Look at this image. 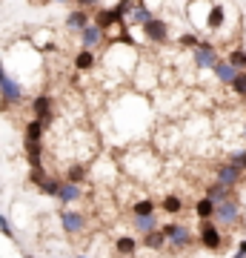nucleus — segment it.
I'll use <instances>...</instances> for the list:
<instances>
[{
  "label": "nucleus",
  "mask_w": 246,
  "mask_h": 258,
  "mask_svg": "<svg viewBox=\"0 0 246 258\" xmlns=\"http://www.w3.org/2000/svg\"><path fill=\"white\" fill-rule=\"evenodd\" d=\"M160 232L166 235V252L169 255H186L198 247V232H192V227H186L178 218H169L166 224H160Z\"/></svg>",
  "instance_id": "1"
},
{
  "label": "nucleus",
  "mask_w": 246,
  "mask_h": 258,
  "mask_svg": "<svg viewBox=\"0 0 246 258\" xmlns=\"http://www.w3.org/2000/svg\"><path fill=\"white\" fill-rule=\"evenodd\" d=\"M29 98L26 86L18 81V78H12L6 72V66L0 60V112H9L12 106H23Z\"/></svg>",
  "instance_id": "2"
},
{
  "label": "nucleus",
  "mask_w": 246,
  "mask_h": 258,
  "mask_svg": "<svg viewBox=\"0 0 246 258\" xmlns=\"http://www.w3.org/2000/svg\"><path fill=\"white\" fill-rule=\"evenodd\" d=\"M232 244L229 232H223L215 221H198V247L206 252H223Z\"/></svg>",
  "instance_id": "3"
},
{
  "label": "nucleus",
  "mask_w": 246,
  "mask_h": 258,
  "mask_svg": "<svg viewBox=\"0 0 246 258\" xmlns=\"http://www.w3.org/2000/svg\"><path fill=\"white\" fill-rule=\"evenodd\" d=\"M212 221L218 224L223 232H235L237 227H243V204H240V195L232 198V201L215 204V218Z\"/></svg>",
  "instance_id": "4"
},
{
  "label": "nucleus",
  "mask_w": 246,
  "mask_h": 258,
  "mask_svg": "<svg viewBox=\"0 0 246 258\" xmlns=\"http://www.w3.org/2000/svg\"><path fill=\"white\" fill-rule=\"evenodd\" d=\"M57 221H60V230H63L66 235H83V232H86V227H89L86 212L72 210V207H63V210L57 212Z\"/></svg>",
  "instance_id": "5"
},
{
  "label": "nucleus",
  "mask_w": 246,
  "mask_h": 258,
  "mask_svg": "<svg viewBox=\"0 0 246 258\" xmlns=\"http://www.w3.org/2000/svg\"><path fill=\"white\" fill-rule=\"evenodd\" d=\"M212 172H215V181H218V184L235 186V189L243 184V178H246V172L240 169V166H235L232 161H220V164H215L212 166Z\"/></svg>",
  "instance_id": "6"
},
{
  "label": "nucleus",
  "mask_w": 246,
  "mask_h": 258,
  "mask_svg": "<svg viewBox=\"0 0 246 258\" xmlns=\"http://www.w3.org/2000/svg\"><path fill=\"white\" fill-rule=\"evenodd\" d=\"M32 115H35L46 129L52 126V120H55V98L49 92H40L32 98Z\"/></svg>",
  "instance_id": "7"
},
{
  "label": "nucleus",
  "mask_w": 246,
  "mask_h": 258,
  "mask_svg": "<svg viewBox=\"0 0 246 258\" xmlns=\"http://www.w3.org/2000/svg\"><path fill=\"white\" fill-rule=\"evenodd\" d=\"M140 32H143V37L152 43V46H163V43H169V23H166L163 18H152L146 26H140Z\"/></svg>",
  "instance_id": "8"
},
{
  "label": "nucleus",
  "mask_w": 246,
  "mask_h": 258,
  "mask_svg": "<svg viewBox=\"0 0 246 258\" xmlns=\"http://www.w3.org/2000/svg\"><path fill=\"white\" fill-rule=\"evenodd\" d=\"M140 238H137L135 232H123V235H118V238L112 241V252H115V258H137V252H140Z\"/></svg>",
  "instance_id": "9"
},
{
  "label": "nucleus",
  "mask_w": 246,
  "mask_h": 258,
  "mask_svg": "<svg viewBox=\"0 0 246 258\" xmlns=\"http://www.w3.org/2000/svg\"><path fill=\"white\" fill-rule=\"evenodd\" d=\"M192 60H195L198 69H215V63L220 60V55H218V49H215V43L201 40V46L192 49Z\"/></svg>",
  "instance_id": "10"
},
{
  "label": "nucleus",
  "mask_w": 246,
  "mask_h": 258,
  "mask_svg": "<svg viewBox=\"0 0 246 258\" xmlns=\"http://www.w3.org/2000/svg\"><path fill=\"white\" fill-rule=\"evenodd\" d=\"M63 181L77 186L92 184V164H83V161H72V164L63 166Z\"/></svg>",
  "instance_id": "11"
},
{
  "label": "nucleus",
  "mask_w": 246,
  "mask_h": 258,
  "mask_svg": "<svg viewBox=\"0 0 246 258\" xmlns=\"http://www.w3.org/2000/svg\"><path fill=\"white\" fill-rule=\"evenodd\" d=\"M92 23L109 35L112 29H118L120 23H126V20H120L118 15H115V9H109V6H98V9L92 12Z\"/></svg>",
  "instance_id": "12"
},
{
  "label": "nucleus",
  "mask_w": 246,
  "mask_h": 258,
  "mask_svg": "<svg viewBox=\"0 0 246 258\" xmlns=\"http://www.w3.org/2000/svg\"><path fill=\"white\" fill-rule=\"evenodd\" d=\"M77 40H80V49H92V52H95V49H101L103 43H106V32L98 29L95 23H89V26L77 35Z\"/></svg>",
  "instance_id": "13"
},
{
  "label": "nucleus",
  "mask_w": 246,
  "mask_h": 258,
  "mask_svg": "<svg viewBox=\"0 0 246 258\" xmlns=\"http://www.w3.org/2000/svg\"><path fill=\"white\" fill-rule=\"evenodd\" d=\"M203 195H206V198H212L215 204H223V201H232V198H237V189H235V186H226V184L212 181V184L203 186Z\"/></svg>",
  "instance_id": "14"
},
{
  "label": "nucleus",
  "mask_w": 246,
  "mask_h": 258,
  "mask_svg": "<svg viewBox=\"0 0 246 258\" xmlns=\"http://www.w3.org/2000/svg\"><path fill=\"white\" fill-rule=\"evenodd\" d=\"M92 23V12H86V9H72L69 15H66V32H72V35H80L83 29Z\"/></svg>",
  "instance_id": "15"
},
{
  "label": "nucleus",
  "mask_w": 246,
  "mask_h": 258,
  "mask_svg": "<svg viewBox=\"0 0 246 258\" xmlns=\"http://www.w3.org/2000/svg\"><path fill=\"white\" fill-rule=\"evenodd\" d=\"M157 201L155 198H137L129 204V218H143V215H157Z\"/></svg>",
  "instance_id": "16"
},
{
  "label": "nucleus",
  "mask_w": 246,
  "mask_h": 258,
  "mask_svg": "<svg viewBox=\"0 0 246 258\" xmlns=\"http://www.w3.org/2000/svg\"><path fill=\"white\" fill-rule=\"evenodd\" d=\"M83 198H86V192H83V186L69 184V181H63V186H60V192H57V201L63 204V207H72V204L83 201Z\"/></svg>",
  "instance_id": "17"
},
{
  "label": "nucleus",
  "mask_w": 246,
  "mask_h": 258,
  "mask_svg": "<svg viewBox=\"0 0 246 258\" xmlns=\"http://www.w3.org/2000/svg\"><path fill=\"white\" fill-rule=\"evenodd\" d=\"M157 207H160V212L163 215H169V218H178L183 212V198L178 192H166L160 201H157Z\"/></svg>",
  "instance_id": "18"
},
{
  "label": "nucleus",
  "mask_w": 246,
  "mask_h": 258,
  "mask_svg": "<svg viewBox=\"0 0 246 258\" xmlns=\"http://www.w3.org/2000/svg\"><path fill=\"white\" fill-rule=\"evenodd\" d=\"M137 238H140V247L149 252H166V235L160 230H152L146 235H137Z\"/></svg>",
  "instance_id": "19"
},
{
  "label": "nucleus",
  "mask_w": 246,
  "mask_h": 258,
  "mask_svg": "<svg viewBox=\"0 0 246 258\" xmlns=\"http://www.w3.org/2000/svg\"><path fill=\"white\" fill-rule=\"evenodd\" d=\"M152 18H155L152 6H146L143 0H137V6L132 9V15L126 18V23H129V26H137V29H140V26H146V23H149Z\"/></svg>",
  "instance_id": "20"
},
{
  "label": "nucleus",
  "mask_w": 246,
  "mask_h": 258,
  "mask_svg": "<svg viewBox=\"0 0 246 258\" xmlns=\"http://www.w3.org/2000/svg\"><path fill=\"white\" fill-rule=\"evenodd\" d=\"M223 23H226V9H223L220 3H212L209 12H206V29H209V32H220Z\"/></svg>",
  "instance_id": "21"
},
{
  "label": "nucleus",
  "mask_w": 246,
  "mask_h": 258,
  "mask_svg": "<svg viewBox=\"0 0 246 258\" xmlns=\"http://www.w3.org/2000/svg\"><path fill=\"white\" fill-rule=\"evenodd\" d=\"M72 66H74V72H92V69L98 66V55H95L92 49H80V52L74 55Z\"/></svg>",
  "instance_id": "22"
},
{
  "label": "nucleus",
  "mask_w": 246,
  "mask_h": 258,
  "mask_svg": "<svg viewBox=\"0 0 246 258\" xmlns=\"http://www.w3.org/2000/svg\"><path fill=\"white\" fill-rule=\"evenodd\" d=\"M129 224H132V232H135V235H146V232H152V230H160V221H157V215L129 218Z\"/></svg>",
  "instance_id": "23"
},
{
  "label": "nucleus",
  "mask_w": 246,
  "mask_h": 258,
  "mask_svg": "<svg viewBox=\"0 0 246 258\" xmlns=\"http://www.w3.org/2000/svg\"><path fill=\"white\" fill-rule=\"evenodd\" d=\"M192 212H195L198 221H212V218H215V201L206 198V195H201V198L195 201V207H192Z\"/></svg>",
  "instance_id": "24"
},
{
  "label": "nucleus",
  "mask_w": 246,
  "mask_h": 258,
  "mask_svg": "<svg viewBox=\"0 0 246 258\" xmlns=\"http://www.w3.org/2000/svg\"><path fill=\"white\" fill-rule=\"evenodd\" d=\"M23 155L29 161V169L32 166H43V141H35V144H26L23 141Z\"/></svg>",
  "instance_id": "25"
},
{
  "label": "nucleus",
  "mask_w": 246,
  "mask_h": 258,
  "mask_svg": "<svg viewBox=\"0 0 246 258\" xmlns=\"http://www.w3.org/2000/svg\"><path fill=\"white\" fill-rule=\"evenodd\" d=\"M212 72H215V81H218V83H226V86H229V83H232V81H235L237 75H240V72H237V69H235V66L229 63V60H218V63H215V69H212Z\"/></svg>",
  "instance_id": "26"
},
{
  "label": "nucleus",
  "mask_w": 246,
  "mask_h": 258,
  "mask_svg": "<svg viewBox=\"0 0 246 258\" xmlns=\"http://www.w3.org/2000/svg\"><path fill=\"white\" fill-rule=\"evenodd\" d=\"M43 135H46V126L40 123V120H37V118L26 120V126H23V141H26V144H35V141H43Z\"/></svg>",
  "instance_id": "27"
},
{
  "label": "nucleus",
  "mask_w": 246,
  "mask_h": 258,
  "mask_svg": "<svg viewBox=\"0 0 246 258\" xmlns=\"http://www.w3.org/2000/svg\"><path fill=\"white\" fill-rule=\"evenodd\" d=\"M60 186H63V178H52V175H49L43 184L37 186V192L46 195V198H55V201H57V192H60Z\"/></svg>",
  "instance_id": "28"
},
{
  "label": "nucleus",
  "mask_w": 246,
  "mask_h": 258,
  "mask_svg": "<svg viewBox=\"0 0 246 258\" xmlns=\"http://www.w3.org/2000/svg\"><path fill=\"white\" fill-rule=\"evenodd\" d=\"M226 60L235 66L237 72H243V69H246V49L240 46V43H237V46H232V49H229V55H226Z\"/></svg>",
  "instance_id": "29"
},
{
  "label": "nucleus",
  "mask_w": 246,
  "mask_h": 258,
  "mask_svg": "<svg viewBox=\"0 0 246 258\" xmlns=\"http://www.w3.org/2000/svg\"><path fill=\"white\" fill-rule=\"evenodd\" d=\"M135 6H137V0H118L112 9H115V15H118L120 20H126L129 15H132V9H135Z\"/></svg>",
  "instance_id": "30"
},
{
  "label": "nucleus",
  "mask_w": 246,
  "mask_h": 258,
  "mask_svg": "<svg viewBox=\"0 0 246 258\" xmlns=\"http://www.w3.org/2000/svg\"><path fill=\"white\" fill-rule=\"evenodd\" d=\"M46 178H49V169H46V166H32V169H29V184L32 186H40Z\"/></svg>",
  "instance_id": "31"
},
{
  "label": "nucleus",
  "mask_w": 246,
  "mask_h": 258,
  "mask_svg": "<svg viewBox=\"0 0 246 258\" xmlns=\"http://www.w3.org/2000/svg\"><path fill=\"white\" fill-rule=\"evenodd\" d=\"M178 46L181 49H198L201 46V37L195 35V32H183V35L178 37Z\"/></svg>",
  "instance_id": "32"
},
{
  "label": "nucleus",
  "mask_w": 246,
  "mask_h": 258,
  "mask_svg": "<svg viewBox=\"0 0 246 258\" xmlns=\"http://www.w3.org/2000/svg\"><path fill=\"white\" fill-rule=\"evenodd\" d=\"M226 161H232L235 166H240V169L246 172V147H243V149H235V152H229Z\"/></svg>",
  "instance_id": "33"
},
{
  "label": "nucleus",
  "mask_w": 246,
  "mask_h": 258,
  "mask_svg": "<svg viewBox=\"0 0 246 258\" xmlns=\"http://www.w3.org/2000/svg\"><path fill=\"white\" fill-rule=\"evenodd\" d=\"M0 232H3V238H9V241L18 238V235H15V227L9 224V218H6L3 212H0Z\"/></svg>",
  "instance_id": "34"
},
{
  "label": "nucleus",
  "mask_w": 246,
  "mask_h": 258,
  "mask_svg": "<svg viewBox=\"0 0 246 258\" xmlns=\"http://www.w3.org/2000/svg\"><path fill=\"white\" fill-rule=\"evenodd\" d=\"M229 86H232V92H235L237 98H246V81H243V75H237L235 81L229 83Z\"/></svg>",
  "instance_id": "35"
},
{
  "label": "nucleus",
  "mask_w": 246,
  "mask_h": 258,
  "mask_svg": "<svg viewBox=\"0 0 246 258\" xmlns=\"http://www.w3.org/2000/svg\"><path fill=\"white\" fill-rule=\"evenodd\" d=\"M74 9H86V12H95L98 6H101V0H72Z\"/></svg>",
  "instance_id": "36"
},
{
  "label": "nucleus",
  "mask_w": 246,
  "mask_h": 258,
  "mask_svg": "<svg viewBox=\"0 0 246 258\" xmlns=\"http://www.w3.org/2000/svg\"><path fill=\"white\" fill-rule=\"evenodd\" d=\"M243 255H246V238H240L237 247H235V252H232V258H243Z\"/></svg>",
  "instance_id": "37"
},
{
  "label": "nucleus",
  "mask_w": 246,
  "mask_h": 258,
  "mask_svg": "<svg viewBox=\"0 0 246 258\" xmlns=\"http://www.w3.org/2000/svg\"><path fill=\"white\" fill-rule=\"evenodd\" d=\"M32 3H37V6H43V3H52V0H32Z\"/></svg>",
  "instance_id": "38"
},
{
  "label": "nucleus",
  "mask_w": 246,
  "mask_h": 258,
  "mask_svg": "<svg viewBox=\"0 0 246 258\" xmlns=\"http://www.w3.org/2000/svg\"><path fill=\"white\" fill-rule=\"evenodd\" d=\"M52 3H72V0H52Z\"/></svg>",
  "instance_id": "39"
},
{
  "label": "nucleus",
  "mask_w": 246,
  "mask_h": 258,
  "mask_svg": "<svg viewBox=\"0 0 246 258\" xmlns=\"http://www.w3.org/2000/svg\"><path fill=\"white\" fill-rule=\"evenodd\" d=\"M74 258H95V255H74Z\"/></svg>",
  "instance_id": "40"
},
{
  "label": "nucleus",
  "mask_w": 246,
  "mask_h": 258,
  "mask_svg": "<svg viewBox=\"0 0 246 258\" xmlns=\"http://www.w3.org/2000/svg\"><path fill=\"white\" fill-rule=\"evenodd\" d=\"M20 258H35V255H29V252H26V255H20Z\"/></svg>",
  "instance_id": "41"
},
{
  "label": "nucleus",
  "mask_w": 246,
  "mask_h": 258,
  "mask_svg": "<svg viewBox=\"0 0 246 258\" xmlns=\"http://www.w3.org/2000/svg\"><path fill=\"white\" fill-rule=\"evenodd\" d=\"M243 138H246V120H243Z\"/></svg>",
  "instance_id": "42"
},
{
  "label": "nucleus",
  "mask_w": 246,
  "mask_h": 258,
  "mask_svg": "<svg viewBox=\"0 0 246 258\" xmlns=\"http://www.w3.org/2000/svg\"><path fill=\"white\" fill-rule=\"evenodd\" d=\"M240 75H243V81H246V69H243V72H240Z\"/></svg>",
  "instance_id": "43"
}]
</instances>
